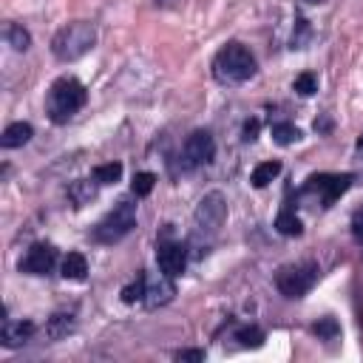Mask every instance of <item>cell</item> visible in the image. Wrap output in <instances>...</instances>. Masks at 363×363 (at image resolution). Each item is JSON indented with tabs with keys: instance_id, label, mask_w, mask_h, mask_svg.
Here are the masks:
<instances>
[{
	"instance_id": "obj_5",
	"label": "cell",
	"mask_w": 363,
	"mask_h": 363,
	"mask_svg": "<svg viewBox=\"0 0 363 363\" xmlns=\"http://www.w3.org/2000/svg\"><path fill=\"white\" fill-rule=\"evenodd\" d=\"M320 269L315 261H301V264H284L278 272H275V286L284 298H303L315 281H318Z\"/></svg>"
},
{
	"instance_id": "obj_6",
	"label": "cell",
	"mask_w": 363,
	"mask_h": 363,
	"mask_svg": "<svg viewBox=\"0 0 363 363\" xmlns=\"http://www.w3.org/2000/svg\"><path fill=\"white\" fill-rule=\"evenodd\" d=\"M354 176L352 173H318L306 179V187L301 190V196H315L320 207H332L335 199H340L349 187H352Z\"/></svg>"
},
{
	"instance_id": "obj_13",
	"label": "cell",
	"mask_w": 363,
	"mask_h": 363,
	"mask_svg": "<svg viewBox=\"0 0 363 363\" xmlns=\"http://www.w3.org/2000/svg\"><path fill=\"white\" fill-rule=\"evenodd\" d=\"M31 136H34V128H31L28 122H11V125L3 130V136H0V147H6V150L23 147V145L31 142Z\"/></svg>"
},
{
	"instance_id": "obj_18",
	"label": "cell",
	"mask_w": 363,
	"mask_h": 363,
	"mask_svg": "<svg viewBox=\"0 0 363 363\" xmlns=\"http://www.w3.org/2000/svg\"><path fill=\"white\" fill-rule=\"evenodd\" d=\"M3 34H6V43H9L14 51H26V48L31 45V34H28V28H23L20 23H9V26L3 28Z\"/></svg>"
},
{
	"instance_id": "obj_21",
	"label": "cell",
	"mask_w": 363,
	"mask_h": 363,
	"mask_svg": "<svg viewBox=\"0 0 363 363\" xmlns=\"http://www.w3.org/2000/svg\"><path fill=\"white\" fill-rule=\"evenodd\" d=\"M235 340H238L244 349H258V346L267 340V335H264L261 326H241V329L235 332Z\"/></svg>"
},
{
	"instance_id": "obj_16",
	"label": "cell",
	"mask_w": 363,
	"mask_h": 363,
	"mask_svg": "<svg viewBox=\"0 0 363 363\" xmlns=\"http://www.w3.org/2000/svg\"><path fill=\"white\" fill-rule=\"evenodd\" d=\"M71 329H74V315H68V312H54V315L48 318V323H45V335H48L51 340L65 337Z\"/></svg>"
},
{
	"instance_id": "obj_23",
	"label": "cell",
	"mask_w": 363,
	"mask_h": 363,
	"mask_svg": "<svg viewBox=\"0 0 363 363\" xmlns=\"http://www.w3.org/2000/svg\"><path fill=\"white\" fill-rule=\"evenodd\" d=\"M119 176H122V162H108V164L94 167V179L99 184H113V182H119Z\"/></svg>"
},
{
	"instance_id": "obj_22",
	"label": "cell",
	"mask_w": 363,
	"mask_h": 363,
	"mask_svg": "<svg viewBox=\"0 0 363 363\" xmlns=\"http://www.w3.org/2000/svg\"><path fill=\"white\" fill-rule=\"evenodd\" d=\"M272 139L278 142V145H292V142H298L301 139V130L292 125V122H272Z\"/></svg>"
},
{
	"instance_id": "obj_20",
	"label": "cell",
	"mask_w": 363,
	"mask_h": 363,
	"mask_svg": "<svg viewBox=\"0 0 363 363\" xmlns=\"http://www.w3.org/2000/svg\"><path fill=\"white\" fill-rule=\"evenodd\" d=\"M153 187H156V176H153L150 170H139V173L133 176V182H130V193H133L136 199L150 196V193H153Z\"/></svg>"
},
{
	"instance_id": "obj_15",
	"label": "cell",
	"mask_w": 363,
	"mask_h": 363,
	"mask_svg": "<svg viewBox=\"0 0 363 363\" xmlns=\"http://www.w3.org/2000/svg\"><path fill=\"white\" fill-rule=\"evenodd\" d=\"M85 275H88L85 255L82 252H68L62 258V278H68V281H85Z\"/></svg>"
},
{
	"instance_id": "obj_2",
	"label": "cell",
	"mask_w": 363,
	"mask_h": 363,
	"mask_svg": "<svg viewBox=\"0 0 363 363\" xmlns=\"http://www.w3.org/2000/svg\"><path fill=\"white\" fill-rule=\"evenodd\" d=\"M85 102H88L85 85L74 77H60L51 82V88L45 94V113L54 125H65Z\"/></svg>"
},
{
	"instance_id": "obj_28",
	"label": "cell",
	"mask_w": 363,
	"mask_h": 363,
	"mask_svg": "<svg viewBox=\"0 0 363 363\" xmlns=\"http://www.w3.org/2000/svg\"><path fill=\"white\" fill-rule=\"evenodd\" d=\"M352 233H354V238H357V241H363V207L352 216Z\"/></svg>"
},
{
	"instance_id": "obj_3",
	"label": "cell",
	"mask_w": 363,
	"mask_h": 363,
	"mask_svg": "<svg viewBox=\"0 0 363 363\" xmlns=\"http://www.w3.org/2000/svg\"><path fill=\"white\" fill-rule=\"evenodd\" d=\"M96 43V28L88 20H74L68 26H62L54 37H51V54L60 62H74L79 57H85Z\"/></svg>"
},
{
	"instance_id": "obj_10",
	"label": "cell",
	"mask_w": 363,
	"mask_h": 363,
	"mask_svg": "<svg viewBox=\"0 0 363 363\" xmlns=\"http://www.w3.org/2000/svg\"><path fill=\"white\" fill-rule=\"evenodd\" d=\"M57 264V250L54 244H45V241H37L28 247V252L23 255L20 261V272L26 275H48Z\"/></svg>"
},
{
	"instance_id": "obj_25",
	"label": "cell",
	"mask_w": 363,
	"mask_h": 363,
	"mask_svg": "<svg viewBox=\"0 0 363 363\" xmlns=\"http://www.w3.org/2000/svg\"><path fill=\"white\" fill-rule=\"evenodd\" d=\"M292 91L301 94V96H312V94L318 91V74H312V71L298 74L295 82H292Z\"/></svg>"
},
{
	"instance_id": "obj_4",
	"label": "cell",
	"mask_w": 363,
	"mask_h": 363,
	"mask_svg": "<svg viewBox=\"0 0 363 363\" xmlns=\"http://www.w3.org/2000/svg\"><path fill=\"white\" fill-rule=\"evenodd\" d=\"M133 227H136V204H133L130 199H122V201L113 204V210H111L105 218H99V224L94 227L91 238H94L96 244H116V241H122Z\"/></svg>"
},
{
	"instance_id": "obj_11",
	"label": "cell",
	"mask_w": 363,
	"mask_h": 363,
	"mask_svg": "<svg viewBox=\"0 0 363 363\" xmlns=\"http://www.w3.org/2000/svg\"><path fill=\"white\" fill-rule=\"evenodd\" d=\"M173 295H176V284H173L170 275H164V272L162 275H147L145 272V298H142V303L147 309H159V306L170 303Z\"/></svg>"
},
{
	"instance_id": "obj_27",
	"label": "cell",
	"mask_w": 363,
	"mask_h": 363,
	"mask_svg": "<svg viewBox=\"0 0 363 363\" xmlns=\"http://www.w3.org/2000/svg\"><path fill=\"white\" fill-rule=\"evenodd\" d=\"M176 360H193V363H199V360H204V349H179L176 352Z\"/></svg>"
},
{
	"instance_id": "obj_14",
	"label": "cell",
	"mask_w": 363,
	"mask_h": 363,
	"mask_svg": "<svg viewBox=\"0 0 363 363\" xmlns=\"http://www.w3.org/2000/svg\"><path fill=\"white\" fill-rule=\"evenodd\" d=\"M96 190H99L96 179H77V182L68 184V199L74 201V207H82V204L96 199Z\"/></svg>"
},
{
	"instance_id": "obj_29",
	"label": "cell",
	"mask_w": 363,
	"mask_h": 363,
	"mask_svg": "<svg viewBox=\"0 0 363 363\" xmlns=\"http://www.w3.org/2000/svg\"><path fill=\"white\" fill-rule=\"evenodd\" d=\"M255 133H258V119L244 122V139H247V142H252V139H255Z\"/></svg>"
},
{
	"instance_id": "obj_26",
	"label": "cell",
	"mask_w": 363,
	"mask_h": 363,
	"mask_svg": "<svg viewBox=\"0 0 363 363\" xmlns=\"http://www.w3.org/2000/svg\"><path fill=\"white\" fill-rule=\"evenodd\" d=\"M312 332H315L318 337H323V340H332V337L340 335V326H337L335 318H323V320H318V323L312 326Z\"/></svg>"
},
{
	"instance_id": "obj_30",
	"label": "cell",
	"mask_w": 363,
	"mask_h": 363,
	"mask_svg": "<svg viewBox=\"0 0 363 363\" xmlns=\"http://www.w3.org/2000/svg\"><path fill=\"white\" fill-rule=\"evenodd\" d=\"M306 3H323V0H306Z\"/></svg>"
},
{
	"instance_id": "obj_12",
	"label": "cell",
	"mask_w": 363,
	"mask_h": 363,
	"mask_svg": "<svg viewBox=\"0 0 363 363\" xmlns=\"http://www.w3.org/2000/svg\"><path fill=\"white\" fill-rule=\"evenodd\" d=\"M34 332H37V326H34L31 320H3L0 340H3L6 349H17V346L28 343Z\"/></svg>"
},
{
	"instance_id": "obj_19",
	"label": "cell",
	"mask_w": 363,
	"mask_h": 363,
	"mask_svg": "<svg viewBox=\"0 0 363 363\" xmlns=\"http://www.w3.org/2000/svg\"><path fill=\"white\" fill-rule=\"evenodd\" d=\"M275 230H278L281 235H301V233H303V224H301V218H298L289 207H284V210L278 213V218H275Z\"/></svg>"
},
{
	"instance_id": "obj_1",
	"label": "cell",
	"mask_w": 363,
	"mask_h": 363,
	"mask_svg": "<svg viewBox=\"0 0 363 363\" xmlns=\"http://www.w3.org/2000/svg\"><path fill=\"white\" fill-rule=\"evenodd\" d=\"M213 79L221 82V85H244L247 79L255 77L258 71V62L252 57V51L238 43V40H230L227 45H221L213 57Z\"/></svg>"
},
{
	"instance_id": "obj_17",
	"label": "cell",
	"mask_w": 363,
	"mask_h": 363,
	"mask_svg": "<svg viewBox=\"0 0 363 363\" xmlns=\"http://www.w3.org/2000/svg\"><path fill=\"white\" fill-rule=\"evenodd\" d=\"M278 173H281V162H278V159H269V162H261V164L252 170L250 182H252V187H258V190H261V187H267Z\"/></svg>"
},
{
	"instance_id": "obj_7",
	"label": "cell",
	"mask_w": 363,
	"mask_h": 363,
	"mask_svg": "<svg viewBox=\"0 0 363 363\" xmlns=\"http://www.w3.org/2000/svg\"><path fill=\"white\" fill-rule=\"evenodd\" d=\"M193 218H196V227L201 233H218V227L227 218V199H224V193H218V190L204 193L201 201L196 204Z\"/></svg>"
},
{
	"instance_id": "obj_8",
	"label": "cell",
	"mask_w": 363,
	"mask_h": 363,
	"mask_svg": "<svg viewBox=\"0 0 363 363\" xmlns=\"http://www.w3.org/2000/svg\"><path fill=\"white\" fill-rule=\"evenodd\" d=\"M216 156V139L210 130H193L187 139H184V147H182V164L187 170L193 167H201V164H210Z\"/></svg>"
},
{
	"instance_id": "obj_24",
	"label": "cell",
	"mask_w": 363,
	"mask_h": 363,
	"mask_svg": "<svg viewBox=\"0 0 363 363\" xmlns=\"http://www.w3.org/2000/svg\"><path fill=\"white\" fill-rule=\"evenodd\" d=\"M119 295H122L125 303H136V301H142V298H145V272H139L130 284H125Z\"/></svg>"
},
{
	"instance_id": "obj_9",
	"label": "cell",
	"mask_w": 363,
	"mask_h": 363,
	"mask_svg": "<svg viewBox=\"0 0 363 363\" xmlns=\"http://www.w3.org/2000/svg\"><path fill=\"white\" fill-rule=\"evenodd\" d=\"M156 264L164 275L170 278H179L187 267V247L182 241H173V238H162L159 247H156Z\"/></svg>"
}]
</instances>
